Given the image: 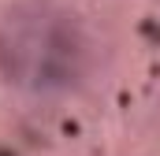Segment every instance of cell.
<instances>
[{
    "mask_svg": "<svg viewBox=\"0 0 160 156\" xmlns=\"http://www.w3.org/2000/svg\"><path fill=\"white\" fill-rule=\"evenodd\" d=\"M86 60L75 15L52 0H26L0 15V75L22 89H63Z\"/></svg>",
    "mask_w": 160,
    "mask_h": 156,
    "instance_id": "cell-1",
    "label": "cell"
}]
</instances>
